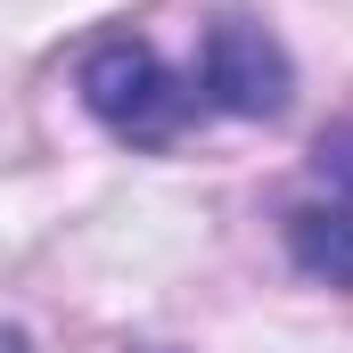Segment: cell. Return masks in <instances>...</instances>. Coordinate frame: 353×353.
<instances>
[{
	"label": "cell",
	"mask_w": 353,
	"mask_h": 353,
	"mask_svg": "<svg viewBox=\"0 0 353 353\" xmlns=\"http://www.w3.org/2000/svg\"><path fill=\"white\" fill-rule=\"evenodd\" d=\"M288 99H296V58L279 50V33L255 17H214L205 50H197V107L271 123V115H288Z\"/></svg>",
	"instance_id": "7a4b0ae2"
},
{
	"label": "cell",
	"mask_w": 353,
	"mask_h": 353,
	"mask_svg": "<svg viewBox=\"0 0 353 353\" xmlns=\"http://www.w3.org/2000/svg\"><path fill=\"white\" fill-rule=\"evenodd\" d=\"M74 90H83V107L123 148H173L189 132V115H197V83H181L173 66L148 41H132V33L99 41L83 58V74H74Z\"/></svg>",
	"instance_id": "6da1fadb"
},
{
	"label": "cell",
	"mask_w": 353,
	"mask_h": 353,
	"mask_svg": "<svg viewBox=\"0 0 353 353\" xmlns=\"http://www.w3.org/2000/svg\"><path fill=\"white\" fill-rule=\"evenodd\" d=\"M0 353H25V329H0Z\"/></svg>",
	"instance_id": "5b68a950"
},
{
	"label": "cell",
	"mask_w": 353,
	"mask_h": 353,
	"mask_svg": "<svg viewBox=\"0 0 353 353\" xmlns=\"http://www.w3.org/2000/svg\"><path fill=\"white\" fill-rule=\"evenodd\" d=\"M312 173L329 181V189H345V197H353V123H329V132H321V148H312Z\"/></svg>",
	"instance_id": "277c9868"
},
{
	"label": "cell",
	"mask_w": 353,
	"mask_h": 353,
	"mask_svg": "<svg viewBox=\"0 0 353 353\" xmlns=\"http://www.w3.org/2000/svg\"><path fill=\"white\" fill-rule=\"evenodd\" d=\"M288 263L321 288H353V205H296L288 214Z\"/></svg>",
	"instance_id": "3957f363"
}]
</instances>
